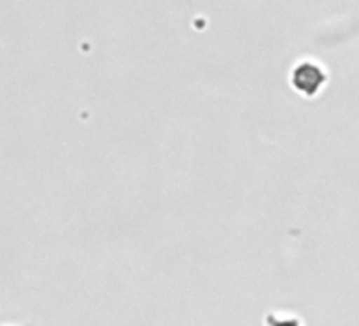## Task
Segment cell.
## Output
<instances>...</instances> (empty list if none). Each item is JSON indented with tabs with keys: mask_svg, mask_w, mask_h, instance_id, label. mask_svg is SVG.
I'll return each mask as SVG.
<instances>
[{
	"mask_svg": "<svg viewBox=\"0 0 359 326\" xmlns=\"http://www.w3.org/2000/svg\"><path fill=\"white\" fill-rule=\"evenodd\" d=\"M321 83H323V74L319 72V68H315L311 64H304L294 72V85L306 96H313Z\"/></svg>",
	"mask_w": 359,
	"mask_h": 326,
	"instance_id": "cell-1",
	"label": "cell"
},
{
	"mask_svg": "<svg viewBox=\"0 0 359 326\" xmlns=\"http://www.w3.org/2000/svg\"><path fill=\"white\" fill-rule=\"evenodd\" d=\"M266 326H300V320L294 315H279V313H271L266 318Z\"/></svg>",
	"mask_w": 359,
	"mask_h": 326,
	"instance_id": "cell-2",
	"label": "cell"
}]
</instances>
